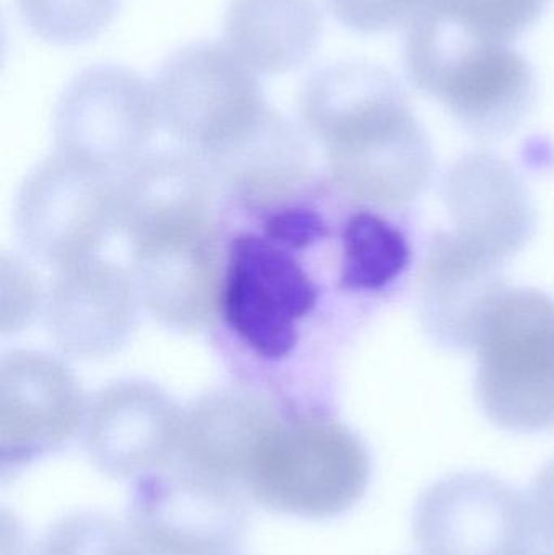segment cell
Returning <instances> with one entry per match:
<instances>
[{"label": "cell", "instance_id": "obj_27", "mask_svg": "<svg viewBox=\"0 0 554 555\" xmlns=\"http://www.w3.org/2000/svg\"><path fill=\"white\" fill-rule=\"evenodd\" d=\"M532 511L543 540L554 550V460L539 473L533 482Z\"/></svg>", "mask_w": 554, "mask_h": 555}, {"label": "cell", "instance_id": "obj_16", "mask_svg": "<svg viewBox=\"0 0 554 555\" xmlns=\"http://www.w3.org/2000/svg\"><path fill=\"white\" fill-rule=\"evenodd\" d=\"M501 266L455 233L433 240L420 269V293L429 328L441 341L474 346L485 313L506 289Z\"/></svg>", "mask_w": 554, "mask_h": 555}, {"label": "cell", "instance_id": "obj_4", "mask_svg": "<svg viewBox=\"0 0 554 555\" xmlns=\"http://www.w3.org/2000/svg\"><path fill=\"white\" fill-rule=\"evenodd\" d=\"M370 479V453L353 430L328 417H282L260 440L243 489L266 511L325 520L357 505Z\"/></svg>", "mask_w": 554, "mask_h": 555}, {"label": "cell", "instance_id": "obj_23", "mask_svg": "<svg viewBox=\"0 0 554 555\" xmlns=\"http://www.w3.org/2000/svg\"><path fill=\"white\" fill-rule=\"evenodd\" d=\"M550 0H448L441 15L487 41L507 42L532 28Z\"/></svg>", "mask_w": 554, "mask_h": 555}, {"label": "cell", "instance_id": "obj_22", "mask_svg": "<svg viewBox=\"0 0 554 555\" xmlns=\"http://www.w3.org/2000/svg\"><path fill=\"white\" fill-rule=\"evenodd\" d=\"M33 555H146L127 528L94 512L55 521Z\"/></svg>", "mask_w": 554, "mask_h": 555}, {"label": "cell", "instance_id": "obj_6", "mask_svg": "<svg viewBox=\"0 0 554 555\" xmlns=\"http://www.w3.org/2000/svg\"><path fill=\"white\" fill-rule=\"evenodd\" d=\"M155 94L166 130L202 159L230 149L269 109L254 72L217 42L175 52L159 70Z\"/></svg>", "mask_w": 554, "mask_h": 555}, {"label": "cell", "instance_id": "obj_19", "mask_svg": "<svg viewBox=\"0 0 554 555\" xmlns=\"http://www.w3.org/2000/svg\"><path fill=\"white\" fill-rule=\"evenodd\" d=\"M202 162L215 178L253 204H275L292 197L309 175L301 137L270 107L243 139Z\"/></svg>", "mask_w": 554, "mask_h": 555}, {"label": "cell", "instance_id": "obj_26", "mask_svg": "<svg viewBox=\"0 0 554 555\" xmlns=\"http://www.w3.org/2000/svg\"><path fill=\"white\" fill-rule=\"evenodd\" d=\"M270 240L283 246L302 247L324 234L318 215L306 210L285 211L276 215L267 224Z\"/></svg>", "mask_w": 554, "mask_h": 555}, {"label": "cell", "instance_id": "obj_28", "mask_svg": "<svg viewBox=\"0 0 554 555\" xmlns=\"http://www.w3.org/2000/svg\"><path fill=\"white\" fill-rule=\"evenodd\" d=\"M526 555H529V554H526ZM533 555H550V554H533Z\"/></svg>", "mask_w": 554, "mask_h": 555}, {"label": "cell", "instance_id": "obj_11", "mask_svg": "<svg viewBox=\"0 0 554 555\" xmlns=\"http://www.w3.org/2000/svg\"><path fill=\"white\" fill-rule=\"evenodd\" d=\"M318 299L302 267L285 250L254 234L236 237L223 291L224 315L257 356L282 359L295 349L298 322Z\"/></svg>", "mask_w": 554, "mask_h": 555}, {"label": "cell", "instance_id": "obj_1", "mask_svg": "<svg viewBox=\"0 0 554 555\" xmlns=\"http://www.w3.org/2000/svg\"><path fill=\"white\" fill-rule=\"evenodd\" d=\"M299 114L327 153L335 184L351 201L396 208L415 201L433 150L399 78L368 62H338L311 75Z\"/></svg>", "mask_w": 554, "mask_h": 555}, {"label": "cell", "instance_id": "obj_18", "mask_svg": "<svg viewBox=\"0 0 554 555\" xmlns=\"http://www.w3.org/2000/svg\"><path fill=\"white\" fill-rule=\"evenodd\" d=\"M321 35L315 0H231L224 16L227 44L254 74L282 75L301 67Z\"/></svg>", "mask_w": 554, "mask_h": 555}, {"label": "cell", "instance_id": "obj_3", "mask_svg": "<svg viewBox=\"0 0 554 555\" xmlns=\"http://www.w3.org/2000/svg\"><path fill=\"white\" fill-rule=\"evenodd\" d=\"M403 65L416 90L485 139L510 135L536 101V75L523 54L471 35L441 13L409 26Z\"/></svg>", "mask_w": 554, "mask_h": 555}, {"label": "cell", "instance_id": "obj_9", "mask_svg": "<svg viewBox=\"0 0 554 555\" xmlns=\"http://www.w3.org/2000/svg\"><path fill=\"white\" fill-rule=\"evenodd\" d=\"M159 113L155 90L129 68L96 65L65 88L55 114L59 153L117 175L152 142Z\"/></svg>", "mask_w": 554, "mask_h": 555}, {"label": "cell", "instance_id": "obj_21", "mask_svg": "<svg viewBox=\"0 0 554 555\" xmlns=\"http://www.w3.org/2000/svg\"><path fill=\"white\" fill-rule=\"evenodd\" d=\"M28 28L52 44H80L107 28L120 0H16Z\"/></svg>", "mask_w": 554, "mask_h": 555}, {"label": "cell", "instance_id": "obj_8", "mask_svg": "<svg viewBox=\"0 0 554 555\" xmlns=\"http://www.w3.org/2000/svg\"><path fill=\"white\" fill-rule=\"evenodd\" d=\"M117 228L119 179L70 156L59 153L38 166L20 195L23 243L51 266L96 257Z\"/></svg>", "mask_w": 554, "mask_h": 555}, {"label": "cell", "instance_id": "obj_20", "mask_svg": "<svg viewBox=\"0 0 554 555\" xmlns=\"http://www.w3.org/2000/svg\"><path fill=\"white\" fill-rule=\"evenodd\" d=\"M412 257L407 237L384 218L361 211L344 231L342 287L381 289L405 272Z\"/></svg>", "mask_w": 554, "mask_h": 555}, {"label": "cell", "instance_id": "obj_14", "mask_svg": "<svg viewBox=\"0 0 554 555\" xmlns=\"http://www.w3.org/2000/svg\"><path fill=\"white\" fill-rule=\"evenodd\" d=\"M133 322V287L123 269L98 257L62 269L49 296L48 326L64 354H113L129 338Z\"/></svg>", "mask_w": 554, "mask_h": 555}, {"label": "cell", "instance_id": "obj_12", "mask_svg": "<svg viewBox=\"0 0 554 555\" xmlns=\"http://www.w3.org/2000/svg\"><path fill=\"white\" fill-rule=\"evenodd\" d=\"M80 382L46 354L13 351L0 361L2 475L54 452L85 423Z\"/></svg>", "mask_w": 554, "mask_h": 555}, {"label": "cell", "instance_id": "obj_7", "mask_svg": "<svg viewBox=\"0 0 554 555\" xmlns=\"http://www.w3.org/2000/svg\"><path fill=\"white\" fill-rule=\"evenodd\" d=\"M247 518L240 488L172 463L137 478L127 530L146 555H227Z\"/></svg>", "mask_w": 554, "mask_h": 555}, {"label": "cell", "instance_id": "obj_13", "mask_svg": "<svg viewBox=\"0 0 554 555\" xmlns=\"http://www.w3.org/2000/svg\"><path fill=\"white\" fill-rule=\"evenodd\" d=\"M184 414L145 382H119L94 395L83 423L85 450L109 478H140L175 463Z\"/></svg>", "mask_w": 554, "mask_h": 555}, {"label": "cell", "instance_id": "obj_25", "mask_svg": "<svg viewBox=\"0 0 554 555\" xmlns=\"http://www.w3.org/2000/svg\"><path fill=\"white\" fill-rule=\"evenodd\" d=\"M2 332H15L28 323L38 306V284L22 263L2 260Z\"/></svg>", "mask_w": 554, "mask_h": 555}, {"label": "cell", "instance_id": "obj_10", "mask_svg": "<svg viewBox=\"0 0 554 555\" xmlns=\"http://www.w3.org/2000/svg\"><path fill=\"white\" fill-rule=\"evenodd\" d=\"M413 531L425 555H526L536 517L507 482L484 473H455L423 492Z\"/></svg>", "mask_w": 554, "mask_h": 555}, {"label": "cell", "instance_id": "obj_5", "mask_svg": "<svg viewBox=\"0 0 554 555\" xmlns=\"http://www.w3.org/2000/svg\"><path fill=\"white\" fill-rule=\"evenodd\" d=\"M477 397L497 426L514 433L554 430V300L542 291L504 289L485 313Z\"/></svg>", "mask_w": 554, "mask_h": 555}, {"label": "cell", "instance_id": "obj_17", "mask_svg": "<svg viewBox=\"0 0 554 555\" xmlns=\"http://www.w3.org/2000/svg\"><path fill=\"white\" fill-rule=\"evenodd\" d=\"M282 417L262 395L240 390L208 395L184 414L175 463L243 489L254 452Z\"/></svg>", "mask_w": 554, "mask_h": 555}, {"label": "cell", "instance_id": "obj_24", "mask_svg": "<svg viewBox=\"0 0 554 555\" xmlns=\"http://www.w3.org/2000/svg\"><path fill=\"white\" fill-rule=\"evenodd\" d=\"M448 0H327L328 10L345 28L361 35L392 31L438 13Z\"/></svg>", "mask_w": 554, "mask_h": 555}, {"label": "cell", "instance_id": "obj_15", "mask_svg": "<svg viewBox=\"0 0 554 555\" xmlns=\"http://www.w3.org/2000/svg\"><path fill=\"white\" fill-rule=\"evenodd\" d=\"M455 234L503 263L519 253L536 228V208L523 179L493 153H471L445 182Z\"/></svg>", "mask_w": 554, "mask_h": 555}, {"label": "cell", "instance_id": "obj_2", "mask_svg": "<svg viewBox=\"0 0 554 555\" xmlns=\"http://www.w3.org/2000/svg\"><path fill=\"white\" fill-rule=\"evenodd\" d=\"M214 178L176 156L150 159L124 185L120 224L132 243L146 309L179 330L207 328L223 304Z\"/></svg>", "mask_w": 554, "mask_h": 555}]
</instances>
